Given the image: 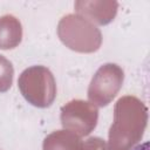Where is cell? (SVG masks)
<instances>
[{"label":"cell","mask_w":150,"mask_h":150,"mask_svg":"<svg viewBox=\"0 0 150 150\" xmlns=\"http://www.w3.org/2000/svg\"><path fill=\"white\" fill-rule=\"evenodd\" d=\"M148 148H149V143L146 142V143H144V144H142V145L136 146L134 150H148Z\"/></svg>","instance_id":"cell-1"}]
</instances>
